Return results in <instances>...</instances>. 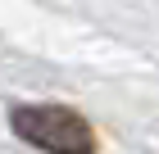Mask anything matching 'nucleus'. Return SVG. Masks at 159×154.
I'll return each mask as SVG.
<instances>
[{
    "mask_svg": "<svg viewBox=\"0 0 159 154\" xmlns=\"http://www.w3.org/2000/svg\"><path fill=\"white\" fill-rule=\"evenodd\" d=\"M9 127L18 141L37 145L41 154H96L91 122L68 104H14Z\"/></svg>",
    "mask_w": 159,
    "mask_h": 154,
    "instance_id": "f257e3e1",
    "label": "nucleus"
}]
</instances>
